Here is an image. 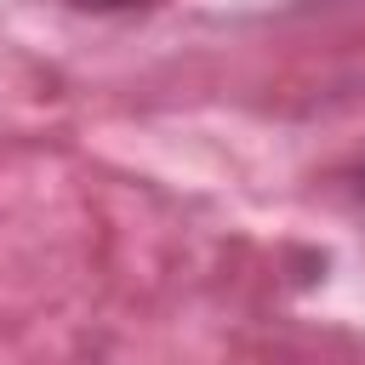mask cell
<instances>
[{"instance_id":"1","label":"cell","mask_w":365,"mask_h":365,"mask_svg":"<svg viewBox=\"0 0 365 365\" xmlns=\"http://www.w3.org/2000/svg\"><path fill=\"white\" fill-rule=\"evenodd\" d=\"M74 6H91V11H125V6H143V0H74Z\"/></svg>"},{"instance_id":"2","label":"cell","mask_w":365,"mask_h":365,"mask_svg":"<svg viewBox=\"0 0 365 365\" xmlns=\"http://www.w3.org/2000/svg\"><path fill=\"white\" fill-rule=\"evenodd\" d=\"M359 200H365V171H359Z\"/></svg>"}]
</instances>
